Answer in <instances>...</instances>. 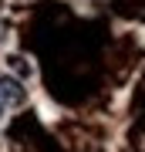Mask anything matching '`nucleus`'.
Returning a JSON list of instances; mask_svg holds the SVG:
<instances>
[{"mask_svg":"<svg viewBox=\"0 0 145 152\" xmlns=\"http://www.w3.org/2000/svg\"><path fill=\"white\" fill-rule=\"evenodd\" d=\"M0 105H24V85L10 75H0Z\"/></svg>","mask_w":145,"mask_h":152,"instance_id":"f257e3e1","label":"nucleus"},{"mask_svg":"<svg viewBox=\"0 0 145 152\" xmlns=\"http://www.w3.org/2000/svg\"><path fill=\"white\" fill-rule=\"evenodd\" d=\"M0 118H4V105H0Z\"/></svg>","mask_w":145,"mask_h":152,"instance_id":"f03ea898","label":"nucleus"}]
</instances>
